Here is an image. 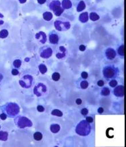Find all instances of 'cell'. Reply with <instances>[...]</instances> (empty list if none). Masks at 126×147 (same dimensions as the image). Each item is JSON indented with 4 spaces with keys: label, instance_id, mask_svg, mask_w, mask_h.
Instances as JSON below:
<instances>
[{
    "label": "cell",
    "instance_id": "obj_1",
    "mask_svg": "<svg viewBox=\"0 0 126 147\" xmlns=\"http://www.w3.org/2000/svg\"><path fill=\"white\" fill-rule=\"evenodd\" d=\"M3 111L7 114L9 117H14L20 113V107L15 102H7L2 107Z\"/></svg>",
    "mask_w": 126,
    "mask_h": 147
},
{
    "label": "cell",
    "instance_id": "obj_2",
    "mask_svg": "<svg viewBox=\"0 0 126 147\" xmlns=\"http://www.w3.org/2000/svg\"><path fill=\"white\" fill-rule=\"evenodd\" d=\"M91 131V125L86 120H82L77 123L75 127V132L82 136H86L90 134Z\"/></svg>",
    "mask_w": 126,
    "mask_h": 147
},
{
    "label": "cell",
    "instance_id": "obj_3",
    "mask_svg": "<svg viewBox=\"0 0 126 147\" xmlns=\"http://www.w3.org/2000/svg\"><path fill=\"white\" fill-rule=\"evenodd\" d=\"M102 74L106 79H115L119 74V69L113 65H106L103 68Z\"/></svg>",
    "mask_w": 126,
    "mask_h": 147
},
{
    "label": "cell",
    "instance_id": "obj_4",
    "mask_svg": "<svg viewBox=\"0 0 126 147\" xmlns=\"http://www.w3.org/2000/svg\"><path fill=\"white\" fill-rule=\"evenodd\" d=\"M49 8L53 11L56 16H60L63 13L65 9L61 6V3L59 0H49L48 3Z\"/></svg>",
    "mask_w": 126,
    "mask_h": 147
},
{
    "label": "cell",
    "instance_id": "obj_5",
    "mask_svg": "<svg viewBox=\"0 0 126 147\" xmlns=\"http://www.w3.org/2000/svg\"><path fill=\"white\" fill-rule=\"evenodd\" d=\"M54 26L57 31H67L71 27V23L65 19L58 18L54 22Z\"/></svg>",
    "mask_w": 126,
    "mask_h": 147
},
{
    "label": "cell",
    "instance_id": "obj_6",
    "mask_svg": "<svg viewBox=\"0 0 126 147\" xmlns=\"http://www.w3.org/2000/svg\"><path fill=\"white\" fill-rule=\"evenodd\" d=\"M15 124L19 128H25L26 127H32V122L30 119L24 116H18L14 119Z\"/></svg>",
    "mask_w": 126,
    "mask_h": 147
},
{
    "label": "cell",
    "instance_id": "obj_7",
    "mask_svg": "<svg viewBox=\"0 0 126 147\" xmlns=\"http://www.w3.org/2000/svg\"><path fill=\"white\" fill-rule=\"evenodd\" d=\"M33 78L30 75H25L19 80V84L22 88H29L32 84Z\"/></svg>",
    "mask_w": 126,
    "mask_h": 147
},
{
    "label": "cell",
    "instance_id": "obj_8",
    "mask_svg": "<svg viewBox=\"0 0 126 147\" xmlns=\"http://www.w3.org/2000/svg\"><path fill=\"white\" fill-rule=\"evenodd\" d=\"M47 88L42 83H38L34 88V94L37 96H40L42 94L46 93Z\"/></svg>",
    "mask_w": 126,
    "mask_h": 147
},
{
    "label": "cell",
    "instance_id": "obj_9",
    "mask_svg": "<svg viewBox=\"0 0 126 147\" xmlns=\"http://www.w3.org/2000/svg\"><path fill=\"white\" fill-rule=\"evenodd\" d=\"M53 54V49L48 46H44L40 48V57L44 59H48L51 57Z\"/></svg>",
    "mask_w": 126,
    "mask_h": 147
},
{
    "label": "cell",
    "instance_id": "obj_10",
    "mask_svg": "<svg viewBox=\"0 0 126 147\" xmlns=\"http://www.w3.org/2000/svg\"><path fill=\"white\" fill-rule=\"evenodd\" d=\"M49 40L50 43L53 44V45L58 44L59 40V36L57 34V32L55 30L50 32V33L49 34Z\"/></svg>",
    "mask_w": 126,
    "mask_h": 147
},
{
    "label": "cell",
    "instance_id": "obj_11",
    "mask_svg": "<svg viewBox=\"0 0 126 147\" xmlns=\"http://www.w3.org/2000/svg\"><path fill=\"white\" fill-rule=\"evenodd\" d=\"M105 56L108 60H113L117 56V52L113 48L108 47L105 50Z\"/></svg>",
    "mask_w": 126,
    "mask_h": 147
},
{
    "label": "cell",
    "instance_id": "obj_12",
    "mask_svg": "<svg viewBox=\"0 0 126 147\" xmlns=\"http://www.w3.org/2000/svg\"><path fill=\"white\" fill-rule=\"evenodd\" d=\"M35 38L40 43L44 44L46 42V40H47V36H46L45 32L39 31L35 34Z\"/></svg>",
    "mask_w": 126,
    "mask_h": 147
},
{
    "label": "cell",
    "instance_id": "obj_13",
    "mask_svg": "<svg viewBox=\"0 0 126 147\" xmlns=\"http://www.w3.org/2000/svg\"><path fill=\"white\" fill-rule=\"evenodd\" d=\"M113 93L117 97H123L124 96V86L123 85H119L115 87Z\"/></svg>",
    "mask_w": 126,
    "mask_h": 147
},
{
    "label": "cell",
    "instance_id": "obj_14",
    "mask_svg": "<svg viewBox=\"0 0 126 147\" xmlns=\"http://www.w3.org/2000/svg\"><path fill=\"white\" fill-rule=\"evenodd\" d=\"M66 49L63 46H60L58 48V51L56 53V57L57 59H62V58L65 57L66 55Z\"/></svg>",
    "mask_w": 126,
    "mask_h": 147
},
{
    "label": "cell",
    "instance_id": "obj_15",
    "mask_svg": "<svg viewBox=\"0 0 126 147\" xmlns=\"http://www.w3.org/2000/svg\"><path fill=\"white\" fill-rule=\"evenodd\" d=\"M78 20L80 22L82 23H86L89 20V13L87 11L83 12L80 13V15L79 16Z\"/></svg>",
    "mask_w": 126,
    "mask_h": 147
},
{
    "label": "cell",
    "instance_id": "obj_16",
    "mask_svg": "<svg viewBox=\"0 0 126 147\" xmlns=\"http://www.w3.org/2000/svg\"><path fill=\"white\" fill-rule=\"evenodd\" d=\"M61 6L64 9H69L72 7V3L70 0H62Z\"/></svg>",
    "mask_w": 126,
    "mask_h": 147
},
{
    "label": "cell",
    "instance_id": "obj_17",
    "mask_svg": "<svg viewBox=\"0 0 126 147\" xmlns=\"http://www.w3.org/2000/svg\"><path fill=\"white\" fill-rule=\"evenodd\" d=\"M53 13L50 11H45L42 13V18L46 22H49V21H51L53 18Z\"/></svg>",
    "mask_w": 126,
    "mask_h": 147
},
{
    "label": "cell",
    "instance_id": "obj_18",
    "mask_svg": "<svg viewBox=\"0 0 126 147\" xmlns=\"http://www.w3.org/2000/svg\"><path fill=\"white\" fill-rule=\"evenodd\" d=\"M86 3L84 1H79L78 4L77 5V7H76V10L77 12H81V11H82L83 10H84L85 9H86Z\"/></svg>",
    "mask_w": 126,
    "mask_h": 147
},
{
    "label": "cell",
    "instance_id": "obj_19",
    "mask_svg": "<svg viewBox=\"0 0 126 147\" xmlns=\"http://www.w3.org/2000/svg\"><path fill=\"white\" fill-rule=\"evenodd\" d=\"M89 18H90V20L93 21V22H96V21L99 20L100 16L97 13L94 12V11H92L89 14Z\"/></svg>",
    "mask_w": 126,
    "mask_h": 147
},
{
    "label": "cell",
    "instance_id": "obj_20",
    "mask_svg": "<svg viewBox=\"0 0 126 147\" xmlns=\"http://www.w3.org/2000/svg\"><path fill=\"white\" fill-rule=\"evenodd\" d=\"M50 129H51L52 133L56 134V133L59 132L60 130V125L59 124H57V123H53V124L51 125Z\"/></svg>",
    "mask_w": 126,
    "mask_h": 147
},
{
    "label": "cell",
    "instance_id": "obj_21",
    "mask_svg": "<svg viewBox=\"0 0 126 147\" xmlns=\"http://www.w3.org/2000/svg\"><path fill=\"white\" fill-rule=\"evenodd\" d=\"M8 138V133L5 131H0V140L6 141Z\"/></svg>",
    "mask_w": 126,
    "mask_h": 147
},
{
    "label": "cell",
    "instance_id": "obj_22",
    "mask_svg": "<svg viewBox=\"0 0 126 147\" xmlns=\"http://www.w3.org/2000/svg\"><path fill=\"white\" fill-rule=\"evenodd\" d=\"M125 46H124L123 44H122L121 45H120L117 49V53L121 56V57H123L124 54H125Z\"/></svg>",
    "mask_w": 126,
    "mask_h": 147
},
{
    "label": "cell",
    "instance_id": "obj_23",
    "mask_svg": "<svg viewBox=\"0 0 126 147\" xmlns=\"http://www.w3.org/2000/svg\"><path fill=\"white\" fill-rule=\"evenodd\" d=\"M9 35L8 30L6 29H3L0 31V38H5Z\"/></svg>",
    "mask_w": 126,
    "mask_h": 147
},
{
    "label": "cell",
    "instance_id": "obj_24",
    "mask_svg": "<svg viewBox=\"0 0 126 147\" xmlns=\"http://www.w3.org/2000/svg\"><path fill=\"white\" fill-rule=\"evenodd\" d=\"M109 94H110V90L108 87H104V88L102 89L101 92H100V94H101L102 96H106L109 95Z\"/></svg>",
    "mask_w": 126,
    "mask_h": 147
},
{
    "label": "cell",
    "instance_id": "obj_25",
    "mask_svg": "<svg viewBox=\"0 0 126 147\" xmlns=\"http://www.w3.org/2000/svg\"><path fill=\"white\" fill-rule=\"evenodd\" d=\"M38 69L42 74H44L47 71V67L44 64H40L38 66Z\"/></svg>",
    "mask_w": 126,
    "mask_h": 147
},
{
    "label": "cell",
    "instance_id": "obj_26",
    "mask_svg": "<svg viewBox=\"0 0 126 147\" xmlns=\"http://www.w3.org/2000/svg\"><path fill=\"white\" fill-rule=\"evenodd\" d=\"M33 137H34V140H36L37 141H40V140H41L42 138V134L40 132H39V131H36V132H35L34 134Z\"/></svg>",
    "mask_w": 126,
    "mask_h": 147
},
{
    "label": "cell",
    "instance_id": "obj_27",
    "mask_svg": "<svg viewBox=\"0 0 126 147\" xmlns=\"http://www.w3.org/2000/svg\"><path fill=\"white\" fill-rule=\"evenodd\" d=\"M51 114L54 116H57V117H62L63 116V113L59 109H53L51 111Z\"/></svg>",
    "mask_w": 126,
    "mask_h": 147
},
{
    "label": "cell",
    "instance_id": "obj_28",
    "mask_svg": "<svg viewBox=\"0 0 126 147\" xmlns=\"http://www.w3.org/2000/svg\"><path fill=\"white\" fill-rule=\"evenodd\" d=\"M21 64H22V61L20 59H15L13 62V65L15 68H19L21 66Z\"/></svg>",
    "mask_w": 126,
    "mask_h": 147
},
{
    "label": "cell",
    "instance_id": "obj_29",
    "mask_svg": "<svg viewBox=\"0 0 126 147\" xmlns=\"http://www.w3.org/2000/svg\"><path fill=\"white\" fill-rule=\"evenodd\" d=\"M52 79L54 81H58L60 79V74L58 72H54L52 74Z\"/></svg>",
    "mask_w": 126,
    "mask_h": 147
},
{
    "label": "cell",
    "instance_id": "obj_30",
    "mask_svg": "<svg viewBox=\"0 0 126 147\" xmlns=\"http://www.w3.org/2000/svg\"><path fill=\"white\" fill-rule=\"evenodd\" d=\"M88 86V82L86 80H83L80 82V87L82 89H86Z\"/></svg>",
    "mask_w": 126,
    "mask_h": 147
},
{
    "label": "cell",
    "instance_id": "obj_31",
    "mask_svg": "<svg viewBox=\"0 0 126 147\" xmlns=\"http://www.w3.org/2000/svg\"><path fill=\"white\" fill-rule=\"evenodd\" d=\"M118 84L117 81L115 80V79H112V80L109 82V86L112 87V88H115V86H117Z\"/></svg>",
    "mask_w": 126,
    "mask_h": 147
},
{
    "label": "cell",
    "instance_id": "obj_32",
    "mask_svg": "<svg viewBox=\"0 0 126 147\" xmlns=\"http://www.w3.org/2000/svg\"><path fill=\"white\" fill-rule=\"evenodd\" d=\"M81 113H82V115H86L88 113V109H86V108H83V109L81 110Z\"/></svg>",
    "mask_w": 126,
    "mask_h": 147
},
{
    "label": "cell",
    "instance_id": "obj_33",
    "mask_svg": "<svg viewBox=\"0 0 126 147\" xmlns=\"http://www.w3.org/2000/svg\"><path fill=\"white\" fill-rule=\"evenodd\" d=\"M7 117V114L5 113H4V112H3V113H2L0 114V119H2V120H5V119H6Z\"/></svg>",
    "mask_w": 126,
    "mask_h": 147
},
{
    "label": "cell",
    "instance_id": "obj_34",
    "mask_svg": "<svg viewBox=\"0 0 126 147\" xmlns=\"http://www.w3.org/2000/svg\"><path fill=\"white\" fill-rule=\"evenodd\" d=\"M3 18H4V16H3L2 13H0V26L4 24V20H3Z\"/></svg>",
    "mask_w": 126,
    "mask_h": 147
},
{
    "label": "cell",
    "instance_id": "obj_35",
    "mask_svg": "<svg viewBox=\"0 0 126 147\" xmlns=\"http://www.w3.org/2000/svg\"><path fill=\"white\" fill-rule=\"evenodd\" d=\"M88 74L86 71H83V72H82V74H81V77H82L83 79H86L88 78Z\"/></svg>",
    "mask_w": 126,
    "mask_h": 147
},
{
    "label": "cell",
    "instance_id": "obj_36",
    "mask_svg": "<svg viewBox=\"0 0 126 147\" xmlns=\"http://www.w3.org/2000/svg\"><path fill=\"white\" fill-rule=\"evenodd\" d=\"M18 74L19 71L17 69H13L11 70V74L13 75V76H17V75H18Z\"/></svg>",
    "mask_w": 126,
    "mask_h": 147
},
{
    "label": "cell",
    "instance_id": "obj_37",
    "mask_svg": "<svg viewBox=\"0 0 126 147\" xmlns=\"http://www.w3.org/2000/svg\"><path fill=\"white\" fill-rule=\"evenodd\" d=\"M36 109H37L38 111H39V112H43L44 111V108L42 107V105H38Z\"/></svg>",
    "mask_w": 126,
    "mask_h": 147
},
{
    "label": "cell",
    "instance_id": "obj_38",
    "mask_svg": "<svg viewBox=\"0 0 126 147\" xmlns=\"http://www.w3.org/2000/svg\"><path fill=\"white\" fill-rule=\"evenodd\" d=\"M104 81H103V80H98V82H97V85H98V86L102 87V86H104Z\"/></svg>",
    "mask_w": 126,
    "mask_h": 147
},
{
    "label": "cell",
    "instance_id": "obj_39",
    "mask_svg": "<svg viewBox=\"0 0 126 147\" xmlns=\"http://www.w3.org/2000/svg\"><path fill=\"white\" fill-rule=\"evenodd\" d=\"M79 49H80V51H84L85 50H86V46L84 45H80L79 46Z\"/></svg>",
    "mask_w": 126,
    "mask_h": 147
},
{
    "label": "cell",
    "instance_id": "obj_40",
    "mask_svg": "<svg viewBox=\"0 0 126 147\" xmlns=\"http://www.w3.org/2000/svg\"><path fill=\"white\" fill-rule=\"evenodd\" d=\"M86 120L88 121V122L89 123H92L93 121H94V119H93V118L92 117H90V116H88V117H87L86 118Z\"/></svg>",
    "mask_w": 126,
    "mask_h": 147
},
{
    "label": "cell",
    "instance_id": "obj_41",
    "mask_svg": "<svg viewBox=\"0 0 126 147\" xmlns=\"http://www.w3.org/2000/svg\"><path fill=\"white\" fill-rule=\"evenodd\" d=\"M37 2L38 3V4L43 5L44 3L46 2V0H37Z\"/></svg>",
    "mask_w": 126,
    "mask_h": 147
},
{
    "label": "cell",
    "instance_id": "obj_42",
    "mask_svg": "<svg viewBox=\"0 0 126 147\" xmlns=\"http://www.w3.org/2000/svg\"><path fill=\"white\" fill-rule=\"evenodd\" d=\"M82 102V99H80V98H77L76 100H75V103L77 104V105H81Z\"/></svg>",
    "mask_w": 126,
    "mask_h": 147
},
{
    "label": "cell",
    "instance_id": "obj_43",
    "mask_svg": "<svg viewBox=\"0 0 126 147\" xmlns=\"http://www.w3.org/2000/svg\"><path fill=\"white\" fill-rule=\"evenodd\" d=\"M103 111H104V109H103V108H102V107H99L98 109V113L99 114L102 113H103Z\"/></svg>",
    "mask_w": 126,
    "mask_h": 147
},
{
    "label": "cell",
    "instance_id": "obj_44",
    "mask_svg": "<svg viewBox=\"0 0 126 147\" xmlns=\"http://www.w3.org/2000/svg\"><path fill=\"white\" fill-rule=\"evenodd\" d=\"M18 1H19V2H20V3H22H22H26L27 0H18Z\"/></svg>",
    "mask_w": 126,
    "mask_h": 147
},
{
    "label": "cell",
    "instance_id": "obj_45",
    "mask_svg": "<svg viewBox=\"0 0 126 147\" xmlns=\"http://www.w3.org/2000/svg\"><path fill=\"white\" fill-rule=\"evenodd\" d=\"M3 78V75L1 74H0V82H1V81L2 80Z\"/></svg>",
    "mask_w": 126,
    "mask_h": 147
},
{
    "label": "cell",
    "instance_id": "obj_46",
    "mask_svg": "<svg viewBox=\"0 0 126 147\" xmlns=\"http://www.w3.org/2000/svg\"><path fill=\"white\" fill-rule=\"evenodd\" d=\"M0 128H1V126H0Z\"/></svg>",
    "mask_w": 126,
    "mask_h": 147
}]
</instances>
